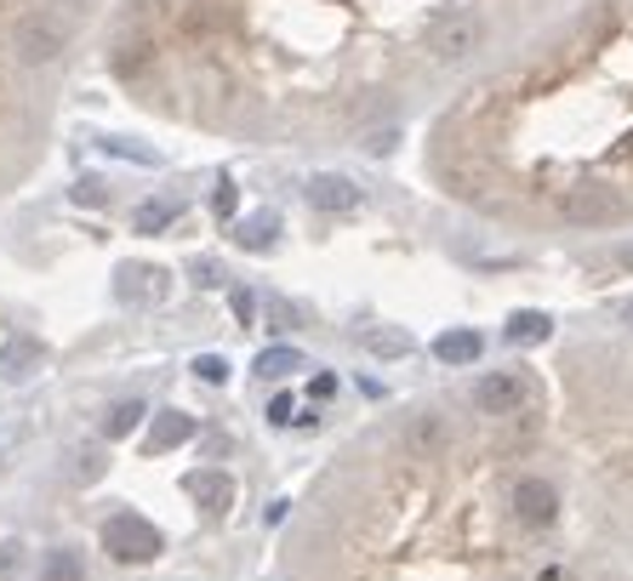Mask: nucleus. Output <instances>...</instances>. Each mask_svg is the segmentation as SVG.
<instances>
[{
  "label": "nucleus",
  "instance_id": "1",
  "mask_svg": "<svg viewBox=\"0 0 633 581\" xmlns=\"http://www.w3.org/2000/svg\"><path fill=\"white\" fill-rule=\"evenodd\" d=\"M275 581H633V331L365 417L297 496Z\"/></svg>",
  "mask_w": 633,
  "mask_h": 581
},
{
  "label": "nucleus",
  "instance_id": "2",
  "mask_svg": "<svg viewBox=\"0 0 633 581\" xmlns=\"http://www.w3.org/2000/svg\"><path fill=\"white\" fill-rule=\"evenodd\" d=\"M593 0H115L109 86L235 149L343 154L422 131Z\"/></svg>",
  "mask_w": 633,
  "mask_h": 581
},
{
  "label": "nucleus",
  "instance_id": "3",
  "mask_svg": "<svg viewBox=\"0 0 633 581\" xmlns=\"http://www.w3.org/2000/svg\"><path fill=\"white\" fill-rule=\"evenodd\" d=\"M417 171L508 239H633V0H593L434 115Z\"/></svg>",
  "mask_w": 633,
  "mask_h": 581
},
{
  "label": "nucleus",
  "instance_id": "4",
  "mask_svg": "<svg viewBox=\"0 0 633 581\" xmlns=\"http://www.w3.org/2000/svg\"><path fill=\"white\" fill-rule=\"evenodd\" d=\"M109 12L115 0H0V205L46 165Z\"/></svg>",
  "mask_w": 633,
  "mask_h": 581
}]
</instances>
